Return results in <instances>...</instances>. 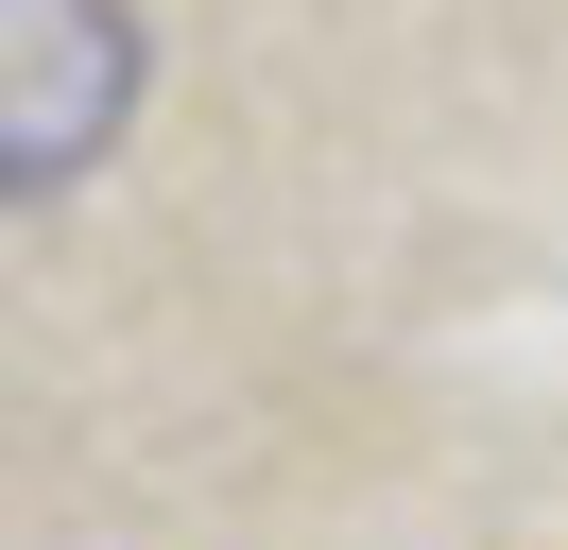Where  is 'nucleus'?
I'll return each mask as SVG.
<instances>
[{
    "mask_svg": "<svg viewBox=\"0 0 568 550\" xmlns=\"http://www.w3.org/2000/svg\"><path fill=\"white\" fill-rule=\"evenodd\" d=\"M139 121V18L121 0H0V190L52 206Z\"/></svg>",
    "mask_w": 568,
    "mask_h": 550,
    "instance_id": "f257e3e1",
    "label": "nucleus"
}]
</instances>
